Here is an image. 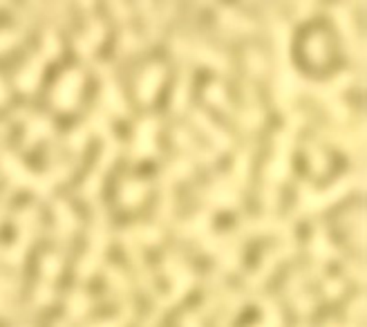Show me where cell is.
Returning a JSON list of instances; mask_svg holds the SVG:
<instances>
[{
    "label": "cell",
    "mask_w": 367,
    "mask_h": 327,
    "mask_svg": "<svg viewBox=\"0 0 367 327\" xmlns=\"http://www.w3.org/2000/svg\"><path fill=\"white\" fill-rule=\"evenodd\" d=\"M173 52L177 56H186V58H193V61H199V63H206V66L220 70V72H231L229 56L222 54L220 49L204 45V43L188 41V39H175L173 41Z\"/></svg>",
    "instance_id": "obj_9"
},
{
    "label": "cell",
    "mask_w": 367,
    "mask_h": 327,
    "mask_svg": "<svg viewBox=\"0 0 367 327\" xmlns=\"http://www.w3.org/2000/svg\"><path fill=\"white\" fill-rule=\"evenodd\" d=\"M327 327H359V323H347V325H338V323H329Z\"/></svg>",
    "instance_id": "obj_57"
},
{
    "label": "cell",
    "mask_w": 367,
    "mask_h": 327,
    "mask_svg": "<svg viewBox=\"0 0 367 327\" xmlns=\"http://www.w3.org/2000/svg\"><path fill=\"white\" fill-rule=\"evenodd\" d=\"M83 70L72 68L68 70L63 77L56 81L54 85V92H52V101L56 108L61 110H72L77 108L79 104V97H81V87H83Z\"/></svg>",
    "instance_id": "obj_11"
},
{
    "label": "cell",
    "mask_w": 367,
    "mask_h": 327,
    "mask_svg": "<svg viewBox=\"0 0 367 327\" xmlns=\"http://www.w3.org/2000/svg\"><path fill=\"white\" fill-rule=\"evenodd\" d=\"M132 316H135V307H132L130 303H123L121 316H117V319H106V321H99V323H90V325H85V327H125V323H128Z\"/></svg>",
    "instance_id": "obj_42"
},
{
    "label": "cell",
    "mask_w": 367,
    "mask_h": 327,
    "mask_svg": "<svg viewBox=\"0 0 367 327\" xmlns=\"http://www.w3.org/2000/svg\"><path fill=\"white\" fill-rule=\"evenodd\" d=\"M58 52H61L58 36H56L54 30H47L45 36H43L41 52L36 54V56H32V61L18 72V77H16V85L20 87L23 92H34L36 90V85H39V81H41V72L45 68V63L49 58H54Z\"/></svg>",
    "instance_id": "obj_6"
},
{
    "label": "cell",
    "mask_w": 367,
    "mask_h": 327,
    "mask_svg": "<svg viewBox=\"0 0 367 327\" xmlns=\"http://www.w3.org/2000/svg\"><path fill=\"white\" fill-rule=\"evenodd\" d=\"M61 269H63V258H61V254H47V256H43V260H41V273H43V278H41V280L52 285Z\"/></svg>",
    "instance_id": "obj_38"
},
{
    "label": "cell",
    "mask_w": 367,
    "mask_h": 327,
    "mask_svg": "<svg viewBox=\"0 0 367 327\" xmlns=\"http://www.w3.org/2000/svg\"><path fill=\"white\" fill-rule=\"evenodd\" d=\"M20 32L18 30H0V52H5V49L14 47L18 41H20Z\"/></svg>",
    "instance_id": "obj_47"
},
{
    "label": "cell",
    "mask_w": 367,
    "mask_h": 327,
    "mask_svg": "<svg viewBox=\"0 0 367 327\" xmlns=\"http://www.w3.org/2000/svg\"><path fill=\"white\" fill-rule=\"evenodd\" d=\"M307 153H309V157H311V168H313L316 173H325V168H327V157H325V153L321 150V146L313 144V142H309V144H307Z\"/></svg>",
    "instance_id": "obj_44"
},
{
    "label": "cell",
    "mask_w": 367,
    "mask_h": 327,
    "mask_svg": "<svg viewBox=\"0 0 367 327\" xmlns=\"http://www.w3.org/2000/svg\"><path fill=\"white\" fill-rule=\"evenodd\" d=\"M139 45H142V41H139V36L132 30H125L121 34V41H119L121 52H130V49H137Z\"/></svg>",
    "instance_id": "obj_48"
},
{
    "label": "cell",
    "mask_w": 367,
    "mask_h": 327,
    "mask_svg": "<svg viewBox=\"0 0 367 327\" xmlns=\"http://www.w3.org/2000/svg\"><path fill=\"white\" fill-rule=\"evenodd\" d=\"M54 132V125H52V119L49 117H32L27 128H25V137L23 142L25 146H34L39 140H43V137H52Z\"/></svg>",
    "instance_id": "obj_27"
},
{
    "label": "cell",
    "mask_w": 367,
    "mask_h": 327,
    "mask_svg": "<svg viewBox=\"0 0 367 327\" xmlns=\"http://www.w3.org/2000/svg\"><path fill=\"white\" fill-rule=\"evenodd\" d=\"M108 240H110V231H108V216L104 209H99L97 218L92 222V231H90V245H87L85 256L81 258L79 267H77V276L79 278H90V276L97 271V267L104 260V254L108 249Z\"/></svg>",
    "instance_id": "obj_5"
},
{
    "label": "cell",
    "mask_w": 367,
    "mask_h": 327,
    "mask_svg": "<svg viewBox=\"0 0 367 327\" xmlns=\"http://www.w3.org/2000/svg\"><path fill=\"white\" fill-rule=\"evenodd\" d=\"M359 186H363V173H347V175H343V178H338L329 188H323V191H316V188L309 184H300L296 216L323 211L329 204L338 202L340 197H345L349 191H354V188H359Z\"/></svg>",
    "instance_id": "obj_3"
},
{
    "label": "cell",
    "mask_w": 367,
    "mask_h": 327,
    "mask_svg": "<svg viewBox=\"0 0 367 327\" xmlns=\"http://www.w3.org/2000/svg\"><path fill=\"white\" fill-rule=\"evenodd\" d=\"M249 168H251V148H244V150H240V155L235 159V166L229 175V180L235 186V191H242V188L247 186Z\"/></svg>",
    "instance_id": "obj_31"
},
{
    "label": "cell",
    "mask_w": 367,
    "mask_h": 327,
    "mask_svg": "<svg viewBox=\"0 0 367 327\" xmlns=\"http://www.w3.org/2000/svg\"><path fill=\"white\" fill-rule=\"evenodd\" d=\"M92 305V298L87 296L83 289H79V292H72V296L68 298V314L70 319H81L83 314L90 309Z\"/></svg>",
    "instance_id": "obj_37"
},
{
    "label": "cell",
    "mask_w": 367,
    "mask_h": 327,
    "mask_svg": "<svg viewBox=\"0 0 367 327\" xmlns=\"http://www.w3.org/2000/svg\"><path fill=\"white\" fill-rule=\"evenodd\" d=\"M163 77H166V68L161 63H153L144 70V74L137 81V97L142 99L144 104H150L157 97L159 85L163 83Z\"/></svg>",
    "instance_id": "obj_19"
},
{
    "label": "cell",
    "mask_w": 367,
    "mask_h": 327,
    "mask_svg": "<svg viewBox=\"0 0 367 327\" xmlns=\"http://www.w3.org/2000/svg\"><path fill=\"white\" fill-rule=\"evenodd\" d=\"M247 99H249V108H244L240 115H235V119H237L240 125H244V128H258V125L262 123V119H264V110L256 101V97H253L251 85H247Z\"/></svg>",
    "instance_id": "obj_29"
},
{
    "label": "cell",
    "mask_w": 367,
    "mask_h": 327,
    "mask_svg": "<svg viewBox=\"0 0 367 327\" xmlns=\"http://www.w3.org/2000/svg\"><path fill=\"white\" fill-rule=\"evenodd\" d=\"M108 7H110L112 14H115L117 18H121V20H125V18L130 16V7L123 5V3H119V0H115V3H110Z\"/></svg>",
    "instance_id": "obj_51"
},
{
    "label": "cell",
    "mask_w": 367,
    "mask_h": 327,
    "mask_svg": "<svg viewBox=\"0 0 367 327\" xmlns=\"http://www.w3.org/2000/svg\"><path fill=\"white\" fill-rule=\"evenodd\" d=\"M218 16H220V23L224 27H229L233 32H242V34H251L258 30V25L253 23L251 18H247L244 14H240L237 9L233 7H218Z\"/></svg>",
    "instance_id": "obj_26"
},
{
    "label": "cell",
    "mask_w": 367,
    "mask_h": 327,
    "mask_svg": "<svg viewBox=\"0 0 367 327\" xmlns=\"http://www.w3.org/2000/svg\"><path fill=\"white\" fill-rule=\"evenodd\" d=\"M291 300H294L296 309L302 311V314H307V311H311V309L316 307L313 296H311V294H305V292H296V294H291Z\"/></svg>",
    "instance_id": "obj_45"
},
{
    "label": "cell",
    "mask_w": 367,
    "mask_h": 327,
    "mask_svg": "<svg viewBox=\"0 0 367 327\" xmlns=\"http://www.w3.org/2000/svg\"><path fill=\"white\" fill-rule=\"evenodd\" d=\"M5 206H7V193H3V195H0V220H3Z\"/></svg>",
    "instance_id": "obj_55"
},
{
    "label": "cell",
    "mask_w": 367,
    "mask_h": 327,
    "mask_svg": "<svg viewBox=\"0 0 367 327\" xmlns=\"http://www.w3.org/2000/svg\"><path fill=\"white\" fill-rule=\"evenodd\" d=\"M157 130H159V119L157 117H144L137 125L132 150L130 155L135 159H144L148 155L157 153Z\"/></svg>",
    "instance_id": "obj_13"
},
{
    "label": "cell",
    "mask_w": 367,
    "mask_h": 327,
    "mask_svg": "<svg viewBox=\"0 0 367 327\" xmlns=\"http://www.w3.org/2000/svg\"><path fill=\"white\" fill-rule=\"evenodd\" d=\"M123 233L132 237L135 242H146V245H157L161 242V231L157 226H150V224H135V226H128V229H123Z\"/></svg>",
    "instance_id": "obj_34"
},
{
    "label": "cell",
    "mask_w": 367,
    "mask_h": 327,
    "mask_svg": "<svg viewBox=\"0 0 367 327\" xmlns=\"http://www.w3.org/2000/svg\"><path fill=\"white\" fill-rule=\"evenodd\" d=\"M347 271L354 276V278H356L359 283H363L365 280V271H363V267L359 265V262H347Z\"/></svg>",
    "instance_id": "obj_53"
},
{
    "label": "cell",
    "mask_w": 367,
    "mask_h": 327,
    "mask_svg": "<svg viewBox=\"0 0 367 327\" xmlns=\"http://www.w3.org/2000/svg\"><path fill=\"white\" fill-rule=\"evenodd\" d=\"M97 72H99V77L104 79V106L115 112V115L125 117V115H128V104H125V97H123L121 87H119V83L115 79V74H112L110 66H108V63H99Z\"/></svg>",
    "instance_id": "obj_14"
},
{
    "label": "cell",
    "mask_w": 367,
    "mask_h": 327,
    "mask_svg": "<svg viewBox=\"0 0 367 327\" xmlns=\"http://www.w3.org/2000/svg\"><path fill=\"white\" fill-rule=\"evenodd\" d=\"M0 168H3V173L16 186H27L34 193L45 195L52 191L54 184L68 178L74 168V164H58V166H52L47 173H34L30 168H25L23 161L11 153V150H0Z\"/></svg>",
    "instance_id": "obj_2"
},
{
    "label": "cell",
    "mask_w": 367,
    "mask_h": 327,
    "mask_svg": "<svg viewBox=\"0 0 367 327\" xmlns=\"http://www.w3.org/2000/svg\"><path fill=\"white\" fill-rule=\"evenodd\" d=\"M302 121H305V115L296 112L285 128L273 137V157L267 164V168H264V188H262V202L267 209H273L278 204V195H280L278 188H280V184L289 175V155Z\"/></svg>",
    "instance_id": "obj_1"
},
{
    "label": "cell",
    "mask_w": 367,
    "mask_h": 327,
    "mask_svg": "<svg viewBox=\"0 0 367 327\" xmlns=\"http://www.w3.org/2000/svg\"><path fill=\"white\" fill-rule=\"evenodd\" d=\"M148 188L150 184L148 182H139V180H128V182H123L121 184V191H119V197H121V202L123 206H139L144 202V197L148 193Z\"/></svg>",
    "instance_id": "obj_28"
},
{
    "label": "cell",
    "mask_w": 367,
    "mask_h": 327,
    "mask_svg": "<svg viewBox=\"0 0 367 327\" xmlns=\"http://www.w3.org/2000/svg\"><path fill=\"white\" fill-rule=\"evenodd\" d=\"M16 289H18V280L0 276V314L7 309V300L16 294Z\"/></svg>",
    "instance_id": "obj_43"
},
{
    "label": "cell",
    "mask_w": 367,
    "mask_h": 327,
    "mask_svg": "<svg viewBox=\"0 0 367 327\" xmlns=\"http://www.w3.org/2000/svg\"><path fill=\"white\" fill-rule=\"evenodd\" d=\"M52 298H54V287L41 280L39 287H36V294H34V305H47Z\"/></svg>",
    "instance_id": "obj_46"
},
{
    "label": "cell",
    "mask_w": 367,
    "mask_h": 327,
    "mask_svg": "<svg viewBox=\"0 0 367 327\" xmlns=\"http://www.w3.org/2000/svg\"><path fill=\"white\" fill-rule=\"evenodd\" d=\"M182 327H201L199 325V314L197 311H188L182 316Z\"/></svg>",
    "instance_id": "obj_52"
},
{
    "label": "cell",
    "mask_w": 367,
    "mask_h": 327,
    "mask_svg": "<svg viewBox=\"0 0 367 327\" xmlns=\"http://www.w3.org/2000/svg\"><path fill=\"white\" fill-rule=\"evenodd\" d=\"M325 294H327L329 298L340 296V294H343V283H340L338 278H329V280H325Z\"/></svg>",
    "instance_id": "obj_50"
},
{
    "label": "cell",
    "mask_w": 367,
    "mask_h": 327,
    "mask_svg": "<svg viewBox=\"0 0 367 327\" xmlns=\"http://www.w3.org/2000/svg\"><path fill=\"white\" fill-rule=\"evenodd\" d=\"M121 240L125 245V249H128V258L132 260V265L137 269V280L139 285H142V289L146 294L155 292V280H153V273H150V269L146 267V260L142 256V251H139V242H135L132 237H128L123 231H121Z\"/></svg>",
    "instance_id": "obj_20"
},
{
    "label": "cell",
    "mask_w": 367,
    "mask_h": 327,
    "mask_svg": "<svg viewBox=\"0 0 367 327\" xmlns=\"http://www.w3.org/2000/svg\"><path fill=\"white\" fill-rule=\"evenodd\" d=\"M108 115H106V110H97L92 112L90 117H87L77 130H72L70 137H68V144L72 150H81L87 142V137L94 135V132H104L108 135Z\"/></svg>",
    "instance_id": "obj_16"
},
{
    "label": "cell",
    "mask_w": 367,
    "mask_h": 327,
    "mask_svg": "<svg viewBox=\"0 0 367 327\" xmlns=\"http://www.w3.org/2000/svg\"><path fill=\"white\" fill-rule=\"evenodd\" d=\"M54 211H56V237L61 242L70 240V235L77 231V216H74L72 206L66 202V199H58V202L54 204Z\"/></svg>",
    "instance_id": "obj_25"
},
{
    "label": "cell",
    "mask_w": 367,
    "mask_h": 327,
    "mask_svg": "<svg viewBox=\"0 0 367 327\" xmlns=\"http://www.w3.org/2000/svg\"><path fill=\"white\" fill-rule=\"evenodd\" d=\"M56 327H61V325H56ZM63 327H66V325H63Z\"/></svg>",
    "instance_id": "obj_59"
},
{
    "label": "cell",
    "mask_w": 367,
    "mask_h": 327,
    "mask_svg": "<svg viewBox=\"0 0 367 327\" xmlns=\"http://www.w3.org/2000/svg\"><path fill=\"white\" fill-rule=\"evenodd\" d=\"M313 3H300V5H296V9H298V20H302L305 18V14H309V11H313Z\"/></svg>",
    "instance_id": "obj_54"
},
{
    "label": "cell",
    "mask_w": 367,
    "mask_h": 327,
    "mask_svg": "<svg viewBox=\"0 0 367 327\" xmlns=\"http://www.w3.org/2000/svg\"><path fill=\"white\" fill-rule=\"evenodd\" d=\"M193 173V161L191 157H180L175 159L170 166L161 173V199H159V218L161 220H170L173 218V211H175V182L177 180H184L188 175Z\"/></svg>",
    "instance_id": "obj_8"
},
{
    "label": "cell",
    "mask_w": 367,
    "mask_h": 327,
    "mask_svg": "<svg viewBox=\"0 0 367 327\" xmlns=\"http://www.w3.org/2000/svg\"><path fill=\"white\" fill-rule=\"evenodd\" d=\"M173 137H175L177 144L184 146V148H188L193 155H197L199 159H204L206 164H213V161H215V153H213V150H209V148H204V146H199V144L195 142V137H193L191 132H188L186 128H175V130H173Z\"/></svg>",
    "instance_id": "obj_30"
},
{
    "label": "cell",
    "mask_w": 367,
    "mask_h": 327,
    "mask_svg": "<svg viewBox=\"0 0 367 327\" xmlns=\"http://www.w3.org/2000/svg\"><path fill=\"white\" fill-rule=\"evenodd\" d=\"M16 224H18L16 242L9 247H0V258L9 262V265H20V260L25 258V254H27V249L36 235V226H39V211L34 206L23 209L16 218Z\"/></svg>",
    "instance_id": "obj_7"
},
{
    "label": "cell",
    "mask_w": 367,
    "mask_h": 327,
    "mask_svg": "<svg viewBox=\"0 0 367 327\" xmlns=\"http://www.w3.org/2000/svg\"><path fill=\"white\" fill-rule=\"evenodd\" d=\"M294 254H296V242H294V240H287L285 245H280L278 249H271L269 254L262 258L260 267H258V269L253 271V273L249 276V278H247V287H251V289L260 287V285L271 276V271L275 269L278 262H282L285 258L294 256Z\"/></svg>",
    "instance_id": "obj_15"
},
{
    "label": "cell",
    "mask_w": 367,
    "mask_h": 327,
    "mask_svg": "<svg viewBox=\"0 0 367 327\" xmlns=\"http://www.w3.org/2000/svg\"><path fill=\"white\" fill-rule=\"evenodd\" d=\"M206 229H211V211L204 209V211H199L197 216H193L188 222L180 224V235L184 237H197L201 235Z\"/></svg>",
    "instance_id": "obj_32"
},
{
    "label": "cell",
    "mask_w": 367,
    "mask_h": 327,
    "mask_svg": "<svg viewBox=\"0 0 367 327\" xmlns=\"http://www.w3.org/2000/svg\"><path fill=\"white\" fill-rule=\"evenodd\" d=\"M106 276H108V283H110L112 287H115V292H117V294H121L125 300H128L130 283H128V278H125V273H123L119 267H108Z\"/></svg>",
    "instance_id": "obj_40"
},
{
    "label": "cell",
    "mask_w": 367,
    "mask_h": 327,
    "mask_svg": "<svg viewBox=\"0 0 367 327\" xmlns=\"http://www.w3.org/2000/svg\"><path fill=\"white\" fill-rule=\"evenodd\" d=\"M323 135L327 137L329 142H334L338 148H343L345 153L361 157L363 155V128L349 130V132H336V130H323Z\"/></svg>",
    "instance_id": "obj_24"
},
{
    "label": "cell",
    "mask_w": 367,
    "mask_h": 327,
    "mask_svg": "<svg viewBox=\"0 0 367 327\" xmlns=\"http://www.w3.org/2000/svg\"><path fill=\"white\" fill-rule=\"evenodd\" d=\"M106 36V25L101 18H92L90 25H87V30L83 34H79L77 39H74V47H77V52L81 56H90L97 45H101V41H104Z\"/></svg>",
    "instance_id": "obj_22"
},
{
    "label": "cell",
    "mask_w": 367,
    "mask_h": 327,
    "mask_svg": "<svg viewBox=\"0 0 367 327\" xmlns=\"http://www.w3.org/2000/svg\"><path fill=\"white\" fill-rule=\"evenodd\" d=\"M267 233H278V235H289L291 224L287 220L278 218H260V220H244L237 226V237L242 235H267Z\"/></svg>",
    "instance_id": "obj_17"
},
{
    "label": "cell",
    "mask_w": 367,
    "mask_h": 327,
    "mask_svg": "<svg viewBox=\"0 0 367 327\" xmlns=\"http://www.w3.org/2000/svg\"><path fill=\"white\" fill-rule=\"evenodd\" d=\"M188 97H191V72H182L180 81L175 87V97H173V108L175 112H182L188 104Z\"/></svg>",
    "instance_id": "obj_36"
},
{
    "label": "cell",
    "mask_w": 367,
    "mask_h": 327,
    "mask_svg": "<svg viewBox=\"0 0 367 327\" xmlns=\"http://www.w3.org/2000/svg\"><path fill=\"white\" fill-rule=\"evenodd\" d=\"M117 153H119V140L117 137H112V135H106V146H104V150H101V157L97 161V166L92 168V173L87 175V180L81 188V195L85 199H94L99 195L101 184H104V178H106V173L110 171L112 161L117 159Z\"/></svg>",
    "instance_id": "obj_10"
},
{
    "label": "cell",
    "mask_w": 367,
    "mask_h": 327,
    "mask_svg": "<svg viewBox=\"0 0 367 327\" xmlns=\"http://www.w3.org/2000/svg\"><path fill=\"white\" fill-rule=\"evenodd\" d=\"M206 99H209L211 104L218 106V108H222L224 112H233V104H231L229 94H226L224 85H220V83H209V87H206Z\"/></svg>",
    "instance_id": "obj_39"
},
{
    "label": "cell",
    "mask_w": 367,
    "mask_h": 327,
    "mask_svg": "<svg viewBox=\"0 0 367 327\" xmlns=\"http://www.w3.org/2000/svg\"><path fill=\"white\" fill-rule=\"evenodd\" d=\"M260 307L264 311V321L256 327H282V311L273 298H262Z\"/></svg>",
    "instance_id": "obj_35"
},
{
    "label": "cell",
    "mask_w": 367,
    "mask_h": 327,
    "mask_svg": "<svg viewBox=\"0 0 367 327\" xmlns=\"http://www.w3.org/2000/svg\"><path fill=\"white\" fill-rule=\"evenodd\" d=\"M155 323H157V321H153V319L148 316V321H146V325H144V327H155Z\"/></svg>",
    "instance_id": "obj_58"
},
{
    "label": "cell",
    "mask_w": 367,
    "mask_h": 327,
    "mask_svg": "<svg viewBox=\"0 0 367 327\" xmlns=\"http://www.w3.org/2000/svg\"><path fill=\"white\" fill-rule=\"evenodd\" d=\"M363 311H365V298H363V296L354 298V300H352V305H349V316L354 319V323H361Z\"/></svg>",
    "instance_id": "obj_49"
},
{
    "label": "cell",
    "mask_w": 367,
    "mask_h": 327,
    "mask_svg": "<svg viewBox=\"0 0 367 327\" xmlns=\"http://www.w3.org/2000/svg\"><path fill=\"white\" fill-rule=\"evenodd\" d=\"M247 66H249L251 74H258V77H262V74L267 72V58H264V54L260 52V49L249 47L247 49Z\"/></svg>",
    "instance_id": "obj_41"
},
{
    "label": "cell",
    "mask_w": 367,
    "mask_h": 327,
    "mask_svg": "<svg viewBox=\"0 0 367 327\" xmlns=\"http://www.w3.org/2000/svg\"><path fill=\"white\" fill-rule=\"evenodd\" d=\"M191 117H193V121L199 125V130H201V132H206V135L211 137L215 146L222 148V150L231 148V144H233L231 135L226 132V130H222V125L215 123V121L206 115L204 110H201V108H195V110L191 112Z\"/></svg>",
    "instance_id": "obj_21"
},
{
    "label": "cell",
    "mask_w": 367,
    "mask_h": 327,
    "mask_svg": "<svg viewBox=\"0 0 367 327\" xmlns=\"http://www.w3.org/2000/svg\"><path fill=\"white\" fill-rule=\"evenodd\" d=\"M204 204L211 206H222V209H233L237 204V191L231 184L229 178H220L218 182H213L204 191Z\"/></svg>",
    "instance_id": "obj_18"
},
{
    "label": "cell",
    "mask_w": 367,
    "mask_h": 327,
    "mask_svg": "<svg viewBox=\"0 0 367 327\" xmlns=\"http://www.w3.org/2000/svg\"><path fill=\"white\" fill-rule=\"evenodd\" d=\"M305 52H307L309 61L316 63V66H323V63L327 61V41H325V34L321 30L309 34V39L305 43Z\"/></svg>",
    "instance_id": "obj_33"
},
{
    "label": "cell",
    "mask_w": 367,
    "mask_h": 327,
    "mask_svg": "<svg viewBox=\"0 0 367 327\" xmlns=\"http://www.w3.org/2000/svg\"><path fill=\"white\" fill-rule=\"evenodd\" d=\"M309 251H311V258L316 260V271H321L323 265H325L329 258H336L338 256L336 247L329 242V237H327L323 226H318V229H316L311 242H309Z\"/></svg>",
    "instance_id": "obj_23"
},
{
    "label": "cell",
    "mask_w": 367,
    "mask_h": 327,
    "mask_svg": "<svg viewBox=\"0 0 367 327\" xmlns=\"http://www.w3.org/2000/svg\"><path fill=\"white\" fill-rule=\"evenodd\" d=\"M332 14H334V20L338 25L340 34H343V39H345L347 52L356 61H361L363 58V39L359 36L356 20H354V14H352V7L349 5H334Z\"/></svg>",
    "instance_id": "obj_12"
},
{
    "label": "cell",
    "mask_w": 367,
    "mask_h": 327,
    "mask_svg": "<svg viewBox=\"0 0 367 327\" xmlns=\"http://www.w3.org/2000/svg\"><path fill=\"white\" fill-rule=\"evenodd\" d=\"M163 269H166V273L170 276V280H173V287H170V292L163 296V298H159V303H157V311L153 314V321H157L159 316H161V311L163 309H168V307H173L177 300H182L188 292H191V287L195 285V280H197V276H195V271L186 265V262L177 256V254H170L166 260H163Z\"/></svg>",
    "instance_id": "obj_4"
},
{
    "label": "cell",
    "mask_w": 367,
    "mask_h": 327,
    "mask_svg": "<svg viewBox=\"0 0 367 327\" xmlns=\"http://www.w3.org/2000/svg\"><path fill=\"white\" fill-rule=\"evenodd\" d=\"M7 99V85L3 83V79H0V104H3Z\"/></svg>",
    "instance_id": "obj_56"
}]
</instances>
